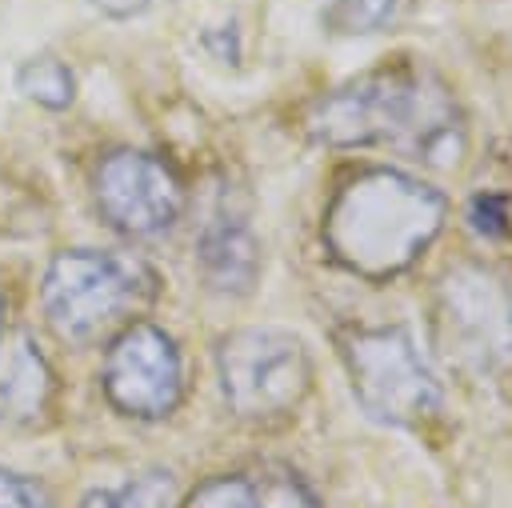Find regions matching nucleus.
Segmentation results:
<instances>
[{
	"label": "nucleus",
	"instance_id": "obj_1",
	"mask_svg": "<svg viewBox=\"0 0 512 508\" xmlns=\"http://www.w3.org/2000/svg\"><path fill=\"white\" fill-rule=\"evenodd\" d=\"M304 128L320 144H380L424 168H452L468 148L452 88L424 64H384L324 92L304 112Z\"/></svg>",
	"mask_w": 512,
	"mask_h": 508
},
{
	"label": "nucleus",
	"instance_id": "obj_2",
	"mask_svg": "<svg viewBox=\"0 0 512 508\" xmlns=\"http://www.w3.org/2000/svg\"><path fill=\"white\" fill-rule=\"evenodd\" d=\"M444 196L396 168L356 172L324 212V248L356 276L404 272L440 232Z\"/></svg>",
	"mask_w": 512,
	"mask_h": 508
},
{
	"label": "nucleus",
	"instance_id": "obj_3",
	"mask_svg": "<svg viewBox=\"0 0 512 508\" xmlns=\"http://www.w3.org/2000/svg\"><path fill=\"white\" fill-rule=\"evenodd\" d=\"M152 272L120 252L72 248L60 252L44 272V316L68 344H92L120 328L136 308L152 300Z\"/></svg>",
	"mask_w": 512,
	"mask_h": 508
},
{
	"label": "nucleus",
	"instance_id": "obj_4",
	"mask_svg": "<svg viewBox=\"0 0 512 508\" xmlns=\"http://www.w3.org/2000/svg\"><path fill=\"white\" fill-rule=\"evenodd\" d=\"M340 352L368 416L384 424H420L440 408V380L404 328H356L340 340Z\"/></svg>",
	"mask_w": 512,
	"mask_h": 508
},
{
	"label": "nucleus",
	"instance_id": "obj_5",
	"mask_svg": "<svg viewBox=\"0 0 512 508\" xmlns=\"http://www.w3.org/2000/svg\"><path fill=\"white\" fill-rule=\"evenodd\" d=\"M220 388L240 420L288 416L312 380L308 352L300 336L284 328H240L216 348Z\"/></svg>",
	"mask_w": 512,
	"mask_h": 508
},
{
	"label": "nucleus",
	"instance_id": "obj_6",
	"mask_svg": "<svg viewBox=\"0 0 512 508\" xmlns=\"http://www.w3.org/2000/svg\"><path fill=\"white\" fill-rule=\"evenodd\" d=\"M432 324L440 352L468 372H492L512 360V288L492 268H448Z\"/></svg>",
	"mask_w": 512,
	"mask_h": 508
},
{
	"label": "nucleus",
	"instance_id": "obj_7",
	"mask_svg": "<svg viewBox=\"0 0 512 508\" xmlns=\"http://www.w3.org/2000/svg\"><path fill=\"white\" fill-rule=\"evenodd\" d=\"M180 352L156 324H128L104 356V396L136 420H160L180 404Z\"/></svg>",
	"mask_w": 512,
	"mask_h": 508
},
{
	"label": "nucleus",
	"instance_id": "obj_8",
	"mask_svg": "<svg viewBox=\"0 0 512 508\" xmlns=\"http://www.w3.org/2000/svg\"><path fill=\"white\" fill-rule=\"evenodd\" d=\"M96 208L124 236H160L180 220L184 188L164 160L120 148L96 168Z\"/></svg>",
	"mask_w": 512,
	"mask_h": 508
},
{
	"label": "nucleus",
	"instance_id": "obj_9",
	"mask_svg": "<svg viewBox=\"0 0 512 508\" xmlns=\"http://www.w3.org/2000/svg\"><path fill=\"white\" fill-rule=\"evenodd\" d=\"M52 404V372L28 332L0 336V420L32 428Z\"/></svg>",
	"mask_w": 512,
	"mask_h": 508
},
{
	"label": "nucleus",
	"instance_id": "obj_10",
	"mask_svg": "<svg viewBox=\"0 0 512 508\" xmlns=\"http://www.w3.org/2000/svg\"><path fill=\"white\" fill-rule=\"evenodd\" d=\"M200 272L216 292H248L260 268L256 240L248 232V220L232 208H216L200 228Z\"/></svg>",
	"mask_w": 512,
	"mask_h": 508
},
{
	"label": "nucleus",
	"instance_id": "obj_11",
	"mask_svg": "<svg viewBox=\"0 0 512 508\" xmlns=\"http://www.w3.org/2000/svg\"><path fill=\"white\" fill-rule=\"evenodd\" d=\"M16 88H20L28 100L44 104V108H68L72 96H76V76H72V68H68L64 60H56V56H32V60L20 64Z\"/></svg>",
	"mask_w": 512,
	"mask_h": 508
},
{
	"label": "nucleus",
	"instance_id": "obj_12",
	"mask_svg": "<svg viewBox=\"0 0 512 508\" xmlns=\"http://www.w3.org/2000/svg\"><path fill=\"white\" fill-rule=\"evenodd\" d=\"M404 0H332L320 16V24L336 36H368L384 32L400 16Z\"/></svg>",
	"mask_w": 512,
	"mask_h": 508
},
{
	"label": "nucleus",
	"instance_id": "obj_13",
	"mask_svg": "<svg viewBox=\"0 0 512 508\" xmlns=\"http://www.w3.org/2000/svg\"><path fill=\"white\" fill-rule=\"evenodd\" d=\"M80 508H172V476L144 472L120 488H100L80 500Z\"/></svg>",
	"mask_w": 512,
	"mask_h": 508
},
{
	"label": "nucleus",
	"instance_id": "obj_14",
	"mask_svg": "<svg viewBox=\"0 0 512 508\" xmlns=\"http://www.w3.org/2000/svg\"><path fill=\"white\" fill-rule=\"evenodd\" d=\"M184 508H264V504L256 496L252 476H212L188 496Z\"/></svg>",
	"mask_w": 512,
	"mask_h": 508
},
{
	"label": "nucleus",
	"instance_id": "obj_15",
	"mask_svg": "<svg viewBox=\"0 0 512 508\" xmlns=\"http://www.w3.org/2000/svg\"><path fill=\"white\" fill-rule=\"evenodd\" d=\"M256 496L264 508H320V500L312 496V488L288 472V468H272L256 480Z\"/></svg>",
	"mask_w": 512,
	"mask_h": 508
},
{
	"label": "nucleus",
	"instance_id": "obj_16",
	"mask_svg": "<svg viewBox=\"0 0 512 508\" xmlns=\"http://www.w3.org/2000/svg\"><path fill=\"white\" fill-rule=\"evenodd\" d=\"M0 508H48V496L36 480L0 468Z\"/></svg>",
	"mask_w": 512,
	"mask_h": 508
},
{
	"label": "nucleus",
	"instance_id": "obj_17",
	"mask_svg": "<svg viewBox=\"0 0 512 508\" xmlns=\"http://www.w3.org/2000/svg\"><path fill=\"white\" fill-rule=\"evenodd\" d=\"M500 208H504V204L492 200V196H488V200H476V204H472V224H476L480 232H500V228H504V212H500Z\"/></svg>",
	"mask_w": 512,
	"mask_h": 508
},
{
	"label": "nucleus",
	"instance_id": "obj_18",
	"mask_svg": "<svg viewBox=\"0 0 512 508\" xmlns=\"http://www.w3.org/2000/svg\"><path fill=\"white\" fill-rule=\"evenodd\" d=\"M92 8H100L104 16L128 20V16H140V12L148 8V0H92Z\"/></svg>",
	"mask_w": 512,
	"mask_h": 508
},
{
	"label": "nucleus",
	"instance_id": "obj_19",
	"mask_svg": "<svg viewBox=\"0 0 512 508\" xmlns=\"http://www.w3.org/2000/svg\"><path fill=\"white\" fill-rule=\"evenodd\" d=\"M0 316H4V300H0Z\"/></svg>",
	"mask_w": 512,
	"mask_h": 508
}]
</instances>
